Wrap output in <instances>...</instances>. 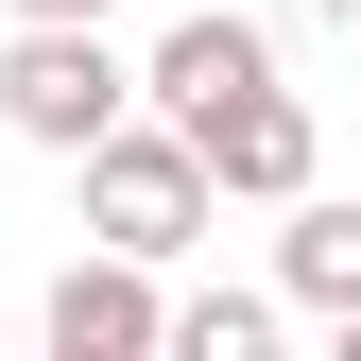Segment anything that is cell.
<instances>
[{"instance_id": "obj_1", "label": "cell", "mask_w": 361, "mask_h": 361, "mask_svg": "<svg viewBox=\"0 0 361 361\" xmlns=\"http://www.w3.org/2000/svg\"><path fill=\"white\" fill-rule=\"evenodd\" d=\"M207 172H190V138H155V121H121L104 155H86V258H121V276H172V258L207 241Z\"/></svg>"}, {"instance_id": "obj_2", "label": "cell", "mask_w": 361, "mask_h": 361, "mask_svg": "<svg viewBox=\"0 0 361 361\" xmlns=\"http://www.w3.org/2000/svg\"><path fill=\"white\" fill-rule=\"evenodd\" d=\"M121 121H138V69L104 52V35H0V138H35V155H104Z\"/></svg>"}, {"instance_id": "obj_3", "label": "cell", "mask_w": 361, "mask_h": 361, "mask_svg": "<svg viewBox=\"0 0 361 361\" xmlns=\"http://www.w3.org/2000/svg\"><path fill=\"white\" fill-rule=\"evenodd\" d=\"M258 86H276V35H258V18H224V0H207V18H172L155 52H138L155 138H207V121H224V104H258Z\"/></svg>"}, {"instance_id": "obj_4", "label": "cell", "mask_w": 361, "mask_h": 361, "mask_svg": "<svg viewBox=\"0 0 361 361\" xmlns=\"http://www.w3.org/2000/svg\"><path fill=\"white\" fill-rule=\"evenodd\" d=\"M190 172H207V207H310L327 138H310V104H293V86H258V104H224L207 138H190Z\"/></svg>"}, {"instance_id": "obj_5", "label": "cell", "mask_w": 361, "mask_h": 361, "mask_svg": "<svg viewBox=\"0 0 361 361\" xmlns=\"http://www.w3.org/2000/svg\"><path fill=\"white\" fill-rule=\"evenodd\" d=\"M155 344H172V293L121 276V258H69L52 310H35V361H155Z\"/></svg>"}, {"instance_id": "obj_6", "label": "cell", "mask_w": 361, "mask_h": 361, "mask_svg": "<svg viewBox=\"0 0 361 361\" xmlns=\"http://www.w3.org/2000/svg\"><path fill=\"white\" fill-rule=\"evenodd\" d=\"M276 293H293V310H327V327H361V207L310 190V207L276 224Z\"/></svg>"}, {"instance_id": "obj_7", "label": "cell", "mask_w": 361, "mask_h": 361, "mask_svg": "<svg viewBox=\"0 0 361 361\" xmlns=\"http://www.w3.org/2000/svg\"><path fill=\"white\" fill-rule=\"evenodd\" d=\"M155 361H276V293H172Z\"/></svg>"}, {"instance_id": "obj_8", "label": "cell", "mask_w": 361, "mask_h": 361, "mask_svg": "<svg viewBox=\"0 0 361 361\" xmlns=\"http://www.w3.org/2000/svg\"><path fill=\"white\" fill-rule=\"evenodd\" d=\"M0 18H18V35H104L121 0H0Z\"/></svg>"}, {"instance_id": "obj_9", "label": "cell", "mask_w": 361, "mask_h": 361, "mask_svg": "<svg viewBox=\"0 0 361 361\" xmlns=\"http://www.w3.org/2000/svg\"><path fill=\"white\" fill-rule=\"evenodd\" d=\"M327 361H361V327H327Z\"/></svg>"}]
</instances>
